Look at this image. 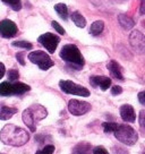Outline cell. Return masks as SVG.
I'll return each instance as SVG.
<instances>
[{
    "label": "cell",
    "instance_id": "obj_1",
    "mask_svg": "<svg viewBox=\"0 0 145 154\" xmlns=\"http://www.w3.org/2000/svg\"><path fill=\"white\" fill-rule=\"evenodd\" d=\"M0 140L6 145L23 146L29 140V133L15 125H6L0 130Z\"/></svg>",
    "mask_w": 145,
    "mask_h": 154
},
{
    "label": "cell",
    "instance_id": "obj_2",
    "mask_svg": "<svg viewBox=\"0 0 145 154\" xmlns=\"http://www.w3.org/2000/svg\"><path fill=\"white\" fill-rule=\"evenodd\" d=\"M60 58L75 69H81L84 66V58L79 49L75 44H66L60 51Z\"/></svg>",
    "mask_w": 145,
    "mask_h": 154
},
{
    "label": "cell",
    "instance_id": "obj_3",
    "mask_svg": "<svg viewBox=\"0 0 145 154\" xmlns=\"http://www.w3.org/2000/svg\"><path fill=\"white\" fill-rule=\"evenodd\" d=\"M113 134L117 140L126 145H134L138 140L136 130L128 125H118Z\"/></svg>",
    "mask_w": 145,
    "mask_h": 154
},
{
    "label": "cell",
    "instance_id": "obj_4",
    "mask_svg": "<svg viewBox=\"0 0 145 154\" xmlns=\"http://www.w3.org/2000/svg\"><path fill=\"white\" fill-rule=\"evenodd\" d=\"M29 60L31 63L38 65L40 69H42V70H48L49 68H51L54 65L53 61L51 60V58L49 57L44 51H41V50L29 53Z\"/></svg>",
    "mask_w": 145,
    "mask_h": 154
},
{
    "label": "cell",
    "instance_id": "obj_5",
    "mask_svg": "<svg viewBox=\"0 0 145 154\" xmlns=\"http://www.w3.org/2000/svg\"><path fill=\"white\" fill-rule=\"evenodd\" d=\"M59 86L61 88V91L65 92L66 94H72V95L78 96H90V91L86 87L78 85L76 83L72 82V81H60L59 82Z\"/></svg>",
    "mask_w": 145,
    "mask_h": 154
},
{
    "label": "cell",
    "instance_id": "obj_6",
    "mask_svg": "<svg viewBox=\"0 0 145 154\" xmlns=\"http://www.w3.org/2000/svg\"><path fill=\"white\" fill-rule=\"evenodd\" d=\"M129 44L136 53L145 54V35L140 31L135 29L129 34Z\"/></svg>",
    "mask_w": 145,
    "mask_h": 154
},
{
    "label": "cell",
    "instance_id": "obj_7",
    "mask_svg": "<svg viewBox=\"0 0 145 154\" xmlns=\"http://www.w3.org/2000/svg\"><path fill=\"white\" fill-rule=\"evenodd\" d=\"M38 41L48 50V52L54 53L56 49L58 47L59 42H60V38H59L57 35H54V34H52V33H45V34H42V35L38 38Z\"/></svg>",
    "mask_w": 145,
    "mask_h": 154
},
{
    "label": "cell",
    "instance_id": "obj_8",
    "mask_svg": "<svg viewBox=\"0 0 145 154\" xmlns=\"http://www.w3.org/2000/svg\"><path fill=\"white\" fill-rule=\"evenodd\" d=\"M68 110L72 116H83L91 110V104L85 101L70 100L68 102Z\"/></svg>",
    "mask_w": 145,
    "mask_h": 154
},
{
    "label": "cell",
    "instance_id": "obj_9",
    "mask_svg": "<svg viewBox=\"0 0 145 154\" xmlns=\"http://www.w3.org/2000/svg\"><path fill=\"white\" fill-rule=\"evenodd\" d=\"M18 32L17 25L13 20L4 19L0 22V35L5 38H9L15 36Z\"/></svg>",
    "mask_w": 145,
    "mask_h": 154
},
{
    "label": "cell",
    "instance_id": "obj_10",
    "mask_svg": "<svg viewBox=\"0 0 145 154\" xmlns=\"http://www.w3.org/2000/svg\"><path fill=\"white\" fill-rule=\"evenodd\" d=\"M90 82L94 87H100L102 91H106L111 86V79L106 76H92L90 78Z\"/></svg>",
    "mask_w": 145,
    "mask_h": 154
},
{
    "label": "cell",
    "instance_id": "obj_11",
    "mask_svg": "<svg viewBox=\"0 0 145 154\" xmlns=\"http://www.w3.org/2000/svg\"><path fill=\"white\" fill-rule=\"evenodd\" d=\"M120 117L126 122H135L136 113L134 108L129 104H124L120 106Z\"/></svg>",
    "mask_w": 145,
    "mask_h": 154
},
{
    "label": "cell",
    "instance_id": "obj_12",
    "mask_svg": "<svg viewBox=\"0 0 145 154\" xmlns=\"http://www.w3.org/2000/svg\"><path fill=\"white\" fill-rule=\"evenodd\" d=\"M106 67L109 69V72L111 74V76L113 78H116L118 81H124V76H122V70H121L120 65L115 61V60H111L110 63L106 65Z\"/></svg>",
    "mask_w": 145,
    "mask_h": 154
},
{
    "label": "cell",
    "instance_id": "obj_13",
    "mask_svg": "<svg viewBox=\"0 0 145 154\" xmlns=\"http://www.w3.org/2000/svg\"><path fill=\"white\" fill-rule=\"evenodd\" d=\"M29 111L32 112V115H33L35 121L42 120V119H44V118L48 116V112L45 110V108L42 106H40V104H34V106H29Z\"/></svg>",
    "mask_w": 145,
    "mask_h": 154
},
{
    "label": "cell",
    "instance_id": "obj_14",
    "mask_svg": "<svg viewBox=\"0 0 145 154\" xmlns=\"http://www.w3.org/2000/svg\"><path fill=\"white\" fill-rule=\"evenodd\" d=\"M22 118H23V121H24L25 125L29 128V130H31V131H35V129H36L35 122H36V121L34 119L33 115H32V112L29 111V109H26V110L23 112Z\"/></svg>",
    "mask_w": 145,
    "mask_h": 154
},
{
    "label": "cell",
    "instance_id": "obj_15",
    "mask_svg": "<svg viewBox=\"0 0 145 154\" xmlns=\"http://www.w3.org/2000/svg\"><path fill=\"white\" fill-rule=\"evenodd\" d=\"M118 22H119L120 26L124 29H131L135 26L134 19L131 18L129 16H127V15H125V14H120L118 16Z\"/></svg>",
    "mask_w": 145,
    "mask_h": 154
},
{
    "label": "cell",
    "instance_id": "obj_16",
    "mask_svg": "<svg viewBox=\"0 0 145 154\" xmlns=\"http://www.w3.org/2000/svg\"><path fill=\"white\" fill-rule=\"evenodd\" d=\"M17 112L16 108L7 106H0V120H8Z\"/></svg>",
    "mask_w": 145,
    "mask_h": 154
},
{
    "label": "cell",
    "instance_id": "obj_17",
    "mask_svg": "<svg viewBox=\"0 0 145 154\" xmlns=\"http://www.w3.org/2000/svg\"><path fill=\"white\" fill-rule=\"evenodd\" d=\"M92 147L90 143L86 142H81L77 145H75V147L72 149V154H91Z\"/></svg>",
    "mask_w": 145,
    "mask_h": 154
},
{
    "label": "cell",
    "instance_id": "obj_18",
    "mask_svg": "<svg viewBox=\"0 0 145 154\" xmlns=\"http://www.w3.org/2000/svg\"><path fill=\"white\" fill-rule=\"evenodd\" d=\"M31 90V87L29 85H26L24 83H14L13 84V92H14V95H20V94H24L26 92H29Z\"/></svg>",
    "mask_w": 145,
    "mask_h": 154
},
{
    "label": "cell",
    "instance_id": "obj_19",
    "mask_svg": "<svg viewBox=\"0 0 145 154\" xmlns=\"http://www.w3.org/2000/svg\"><path fill=\"white\" fill-rule=\"evenodd\" d=\"M104 29V23L102 22V20H97V22H94L92 25H91V27H90V33L91 35L93 36H97V35H100L102 33V31Z\"/></svg>",
    "mask_w": 145,
    "mask_h": 154
},
{
    "label": "cell",
    "instance_id": "obj_20",
    "mask_svg": "<svg viewBox=\"0 0 145 154\" xmlns=\"http://www.w3.org/2000/svg\"><path fill=\"white\" fill-rule=\"evenodd\" d=\"M0 95L1 96H9L14 95L13 92V83L2 82L0 84Z\"/></svg>",
    "mask_w": 145,
    "mask_h": 154
},
{
    "label": "cell",
    "instance_id": "obj_21",
    "mask_svg": "<svg viewBox=\"0 0 145 154\" xmlns=\"http://www.w3.org/2000/svg\"><path fill=\"white\" fill-rule=\"evenodd\" d=\"M70 17H72V22L75 23V25H76L77 27H81V29L85 27V25H86V19L84 18V16H82L78 11L72 13V16H70Z\"/></svg>",
    "mask_w": 145,
    "mask_h": 154
},
{
    "label": "cell",
    "instance_id": "obj_22",
    "mask_svg": "<svg viewBox=\"0 0 145 154\" xmlns=\"http://www.w3.org/2000/svg\"><path fill=\"white\" fill-rule=\"evenodd\" d=\"M54 10L63 19L68 18V8L65 4H57V5H54Z\"/></svg>",
    "mask_w": 145,
    "mask_h": 154
},
{
    "label": "cell",
    "instance_id": "obj_23",
    "mask_svg": "<svg viewBox=\"0 0 145 154\" xmlns=\"http://www.w3.org/2000/svg\"><path fill=\"white\" fill-rule=\"evenodd\" d=\"M2 2L8 5L15 11H18L22 9V1L20 0H2Z\"/></svg>",
    "mask_w": 145,
    "mask_h": 154
},
{
    "label": "cell",
    "instance_id": "obj_24",
    "mask_svg": "<svg viewBox=\"0 0 145 154\" xmlns=\"http://www.w3.org/2000/svg\"><path fill=\"white\" fill-rule=\"evenodd\" d=\"M11 45H13V47H17V48L26 49V50H31V49L33 48L32 43H29L27 41H14V42L11 43Z\"/></svg>",
    "mask_w": 145,
    "mask_h": 154
},
{
    "label": "cell",
    "instance_id": "obj_25",
    "mask_svg": "<svg viewBox=\"0 0 145 154\" xmlns=\"http://www.w3.org/2000/svg\"><path fill=\"white\" fill-rule=\"evenodd\" d=\"M117 126H118V124H116V122H103V124H102L103 130H104V133H106V134L113 133V131L116 130Z\"/></svg>",
    "mask_w": 145,
    "mask_h": 154
},
{
    "label": "cell",
    "instance_id": "obj_26",
    "mask_svg": "<svg viewBox=\"0 0 145 154\" xmlns=\"http://www.w3.org/2000/svg\"><path fill=\"white\" fill-rule=\"evenodd\" d=\"M18 77H20L18 70H16V69H10L9 72H8V79H9V82H16V81L18 79Z\"/></svg>",
    "mask_w": 145,
    "mask_h": 154
},
{
    "label": "cell",
    "instance_id": "obj_27",
    "mask_svg": "<svg viewBox=\"0 0 145 154\" xmlns=\"http://www.w3.org/2000/svg\"><path fill=\"white\" fill-rule=\"evenodd\" d=\"M51 25H52V27H53V29H56V31H57V32H58L59 34H61V35H63V34L66 33V32H65V29H63V27H61V26L59 25L58 22H56V20H53L52 23H51Z\"/></svg>",
    "mask_w": 145,
    "mask_h": 154
},
{
    "label": "cell",
    "instance_id": "obj_28",
    "mask_svg": "<svg viewBox=\"0 0 145 154\" xmlns=\"http://www.w3.org/2000/svg\"><path fill=\"white\" fill-rule=\"evenodd\" d=\"M93 154H109V152L106 151V149H104L103 146H97L92 149Z\"/></svg>",
    "mask_w": 145,
    "mask_h": 154
},
{
    "label": "cell",
    "instance_id": "obj_29",
    "mask_svg": "<svg viewBox=\"0 0 145 154\" xmlns=\"http://www.w3.org/2000/svg\"><path fill=\"white\" fill-rule=\"evenodd\" d=\"M43 154H52L54 152V146L53 145H45L42 149Z\"/></svg>",
    "mask_w": 145,
    "mask_h": 154
},
{
    "label": "cell",
    "instance_id": "obj_30",
    "mask_svg": "<svg viewBox=\"0 0 145 154\" xmlns=\"http://www.w3.org/2000/svg\"><path fill=\"white\" fill-rule=\"evenodd\" d=\"M122 93V88L120 86H118V85H115V86L111 88V94L112 95H119Z\"/></svg>",
    "mask_w": 145,
    "mask_h": 154
},
{
    "label": "cell",
    "instance_id": "obj_31",
    "mask_svg": "<svg viewBox=\"0 0 145 154\" xmlns=\"http://www.w3.org/2000/svg\"><path fill=\"white\" fill-rule=\"evenodd\" d=\"M24 57H25L24 52H18V53H16V59H17V60L20 61V65H23V66H24V65H25Z\"/></svg>",
    "mask_w": 145,
    "mask_h": 154
},
{
    "label": "cell",
    "instance_id": "obj_32",
    "mask_svg": "<svg viewBox=\"0 0 145 154\" xmlns=\"http://www.w3.org/2000/svg\"><path fill=\"white\" fill-rule=\"evenodd\" d=\"M140 125L143 128H145V110L140 111Z\"/></svg>",
    "mask_w": 145,
    "mask_h": 154
},
{
    "label": "cell",
    "instance_id": "obj_33",
    "mask_svg": "<svg viewBox=\"0 0 145 154\" xmlns=\"http://www.w3.org/2000/svg\"><path fill=\"white\" fill-rule=\"evenodd\" d=\"M138 101H140V104H143V106H145V91L143 92H140L138 93Z\"/></svg>",
    "mask_w": 145,
    "mask_h": 154
},
{
    "label": "cell",
    "instance_id": "obj_34",
    "mask_svg": "<svg viewBox=\"0 0 145 154\" xmlns=\"http://www.w3.org/2000/svg\"><path fill=\"white\" fill-rule=\"evenodd\" d=\"M140 15H145V0H140Z\"/></svg>",
    "mask_w": 145,
    "mask_h": 154
},
{
    "label": "cell",
    "instance_id": "obj_35",
    "mask_svg": "<svg viewBox=\"0 0 145 154\" xmlns=\"http://www.w3.org/2000/svg\"><path fill=\"white\" fill-rule=\"evenodd\" d=\"M5 72H6L5 65H4L2 63H0V79L4 77V75H5Z\"/></svg>",
    "mask_w": 145,
    "mask_h": 154
},
{
    "label": "cell",
    "instance_id": "obj_36",
    "mask_svg": "<svg viewBox=\"0 0 145 154\" xmlns=\"http://www.w3.org/2000/svg\"><path fill=\"white\" fill-rule=\"evenodd\" d=\"M112 2H115V4H122V2H125L126 0H111Z\"/></svg>",
    "mask_w": 145,
    "mask_h": 154
},
{
    "label": "cell",
    "instance_id": "obj_37",
    "mask_svg": "<svg viewBox=\"0 0 145 154\" xmlns=\"http://www.w3.org/2000/svg\"><path fill=\"white\" fill-rule=\"evenodd\" d=\"M35 154H43V152H42V151H38Z\"/></svg>",
    "mask_w": 145,
    "mask_h": 154
},
{
    "label": "cell",
    "instance_id": "obj_38",
    "mask_svg": "<svg viewBox=\"0 0 145 154\" xmlns=\"http://www.w3.org/2000/svg\"><path fill=\"white\" fill-rule=\"evenodd\" d=\"M0 154H5V153H0Z\"/></svg>",
    "mask_w": 145,
    "mask_h": 154
},
{
    "label": "cell",
    "instance_id": "obj_39",
    "mask_svg": "<svg viewBox=\"0 0 145 154\" xmlns=\"http://www.w3.org/2000/svg\"><path fill=\"white\" fill-rule=\"evenodd\" d=\"M143 154H145V152H144V153H143Z\"/></svg>",
    "mask_w": 145,
    "mask_h": 154
}]
</instances>
